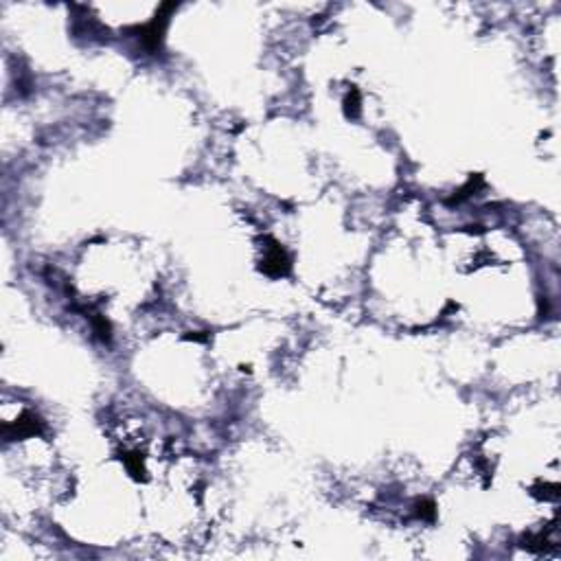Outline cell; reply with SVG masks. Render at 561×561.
I'll list each match as a JSON object with an SVG mask.
<instances>
[{
    "label": "cell",
    "instance_id": "6da1fadb",
    "mask_svg": "<svg viewBox=\"0 0 561 561\" xmlns=\"http://www.w3.org/2000/svg\"><path fill=\"white\" fill-rule=\"evenodd\" d=\"M164 27H167V14H160V16H156L154 20H151L149 24H145L143 29H140V40H143V44L149 50H156L160 46Z\"/></svg>",
    "mask_w": 561,
    "mask_h": 561
},
{
    "label": "cell",
    "instance_id": "7a4b0ae2",
    "mask_svg": "<svg viewBox=\"0 0 561 561\" xmlns=\"http://www.w3.org/2000/svg\"><path fill=\"white\" fill-rule=\"evenodd\" d=\"M263 267H265V272H267V274H272V276L285 274V272L289 270V259H287L285 250L274 244V246L270 248V252H267V257H265V261H263Z\"/></svg>",
    "mask_w": 561,
    "mask_h": 561
},
{
    "label": "cell",
    "instance_id": "3957f363",
    "mask_svg": "<svg viewBox=\"0 0 561 561\" xmlns=\"http://www.w3.org/2000/svg\"><path fill=\"white\" fill-rule=\"evenodd\" d=\"M347 114L349 117H358V112H360V95H358V91H353L351 95H349V99H347Z\"/></svg>",
    "mask_w": 561,
    "mask_h": 561
}]
</instances>
